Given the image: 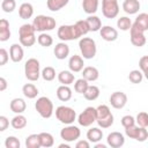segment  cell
Returning <instances> with one entry per match:
<instances>
[{
    "label": "cell",
    "mask_w": 148,
    "mask_h": 148,
    "mask_svg": "<svg viewBox=\"0 0 148 148\" xmlns=\"http://www.w3.org/2000/svg\"><path fill=\"white\" fill-rule=\"evenodd\" d=\"M53 53L57 59L64 60L69 56V46L65 42H60V43L56 44V46L53 49Z\"/></svg>",
    "instance_id": "18"
},
{
    "label": "cell",
    "mask_w": 148,
    "mask_h": 148,
    "mask_svg": "<svg viewBox=\"0 0 148 148\" xmlns=\"http://www.w3.org/2000/svg\"><path fill=\"white\" fill-rule=\"evenodd\" d=\"M9 108L12 110V112L18 114V113H23L27 109V103L23 98H20V97H16V98H13L9 103Z\"/></svg>",
    "instance_id": "20"
},
{
    "label": "cell",
    "mask_w": 148,
    "mask_h": 148,
    "mask_svg": "<svg viewBox=\"0 0 148 148\" xmlns=\"http://www.w3.org/2000/svg\"><path fill=\"white\" fill-rule=\"evenodd\" d=\"M135 124L140 127H148V114L145 111L139 112L135 117Z\"/></svg>",
    "instance_id": "42"
},
{
    "label": "cell",
    "mask_w": 148,
    "mask_h": 148,
    "mask_svg": "<svg viewBox=\"0 0 148 148\" xmlns=\"http://www.w3.org/2000/svg\"><path fill=\"white\" fill-rule=\"evenodd\" d=\"M139 67L142 72L143 75H148L147 74V69H148V56H142L140 59H139Z\"/></svg>",
    "instance_id": "47"
},
{
    "label": "cell",
    "mask_w": 148,
    "mask_h": 148,
    "mask_svg": "<svg viewBox=\"0 0 148 148\" xmlns=\"http://www.w3.org/2000/svg\"><path fill=\"white\" fill-rule=\"evenodd\" d=\"M24 74L29 81H37L40 76V64L36 58H29L24 64Z\"/></svg>",
    "instance_id": "6"
},
{
    "label": "cell",
    "mask_w": 148,
    "mask_h": 148,
    "mask_svg": "<svg viewBox=\"0 0 148 148\" xmlns=\"http://www.w3.org/2000/svg\"><path fill=\"white\" fill-rule=\"evenodd\" d=\"M9 126V119L6 116H0V132H3Z\"/></svg>",
    "instance_id": "50"
},
{
    "label": "cell",
    "mask_w": 148,
    "mask_h": 148,
    "mask_svg": "<svg viewBox=\"0 0 148 148\" xmlns=\"http://www.w3.org/2000/svg\"><path fill=\"white\" fill-rule=\"evenodd\" d=\"M106 143L111 148H120L125 143V138L120 132H111L106 136Z\"/></svg>",
    "instance_id": "14"
},
{
    "label": "cell",
    "mask_w": 148,
    "mask_h": 148,
    "mask_svg": "<svg viewBox=\"0 0 148 148\" xmlns=\"http://www.w3.org/2000/svg\"><path fill=\"white\" fill-rule=\"evenodd\" d=\"M79 49L83 59H92L96 56V42L90 37H82L79 40Z\"/></svg>",
    "instance_id": "4"
},
{
    "label": "cell",
    "mask_w": 148,
    "mask_h": 148,
    "mask_svg": "<svg viewBox=\"0 0 148 148\" xmlns=\"http://www.w3.org/2000/svg\"><path fill=\"white\" fill-rule=\"evenodd\" d=\"M88 86H89L88 81L84 80L83 77H81V79H77V80L75 81V83H74V90H75L77 94H82V95H83V92L86 91V89H87Z\"/></svg>",
    "instance_id": "41"
},
{
    "label": "cell",
    "mask_w": 148,
    "mask_h": 148,
    "mask_svg": "<svg viewBox=\"0 0 148 148\" xmlns=\"http://www.w3.org/2000/svg\"><path fill=\"white\" fill-rule=\"evenodd\" d=\"M102 14L106 18H114L119 14L118 0H102Z\"/></svg>",
    "instance_id": "11"
},
{
    "label": "cell",
    "mask_w": 148,
    "mask_h": 148,
    "mask_svg": "<svg viewBox=\"0 0 148 148\" xmlns=\"http://www.w3.org/2000/svg\"><path fill=\"white\" fill-rule=\"evenodd\" d=\"M27 123H28V120H27V118H25L22 113L16 114V116L13 117L12 120H10V125H12V127L15 128V130H22V128H24V127L27 126Z\"/></svg>",
    "instance_id": "31"
},
{
    "label": "cell",
    "mask_w": 148,
    "mask_h": 148,
    "mask_svg": "<svg viewBox=\"0 0 148 148\" xmlns=\"http://www.w3.org/2000/svg\"><path fill=\"white\" fill-rule=\"evenodd\" d=\"M25 147L27 148H39L40 142H39V136L38 134H30L25 138Z\"/></svg>",
    "instance_id": "36"
},
{
    "label": "cell",
    "mask_w": 148,
    "mask_h": 148,
    "mask_svg": "<svg viewBox=\"0 0 148 148\" xmlns=\"http://www.w3.org/2000/svg\"><path fill=\"white\" fill-rule=\"evenodd\" d=\"M75 147L76 148H89L90 147V142L88 140H79L75 143Z\"/></svg>",
    "instance_id": "51"
},
{
    "label": "cell",
    "mask_w": 148,
    "mask_h": 148,
    "mask_svg": "<svg viewBox=\"0 0 148 148\" xmlns=\"http://www.w3.org/2000/svg\"><path fill=\"white\" fill-rule=\"evenodd\" d=\"M99 35L106 42H114L118 38V30L111 25H103L99 29Z\"/></svg>",
    "instance_id": "15"
},
{
    "label": "cell",
    "mask_w": 148,
    "mask_h": 148,
    "mask_svg": "<svg viewBox=\"0 0 148 148\" xmlns=\"http://www.w3.org/2000/svg\"><path fill=\"white\" fill-rule=\"evenodd\" d=\"M64 147H65V148H69V146H68L67 143H60V145H59V148H64Z\"/></svg>",
    "instance_id": "54"
},
{
    "label": "cell",
    "mask_w": 148,
    "mask_h": 148,
    "mask_svg": "<svg viewBox=\"0 0 148 148\" xmlns=\"http://www.w3.org/2000/svg\"><path fill=\"white\" fill-rule=\"evenodd\" d=\"M75 25L77 27L80 34L83 36V35H87L89 32V28H88V24L86 22V20H79L75 22Z\"/></svg>",
    "instance_id": "46"
},
{
    "label": "cell",
    "mask_w": 148,
    "mask_h": 148,
    "mask_svg": "<svg viewBox=\"0 0 148 148\" xmlns=\"http://www.w3.org/2000/svg\"><path fill=\"white\" fill-rule=\"evenodd\" d=\"M16 8V1L15 0H3L1 2V9L5 13H13Z\"/></svg>",
    "instance_id": "43"
},
{
    "label": "cell",
    "mask_w": 148,
    "mask_h": 148,
    "mask_svg": "<svg viewBox=\"0 0 148 148\" xmlns=\"http://www.w3.org/2000/svg\"><path fill=\"white\" fill-rule=\"evenodd\" d=\"M120 123H121V125H123L124 128H125V127H128V126L134 125V124H135V118H134L133 116H131V114H126V116H124V117L121 118Z\"/></svg>",
    "instance_id": "48"
},
{
    "label": "cell",
    "mask_w": 148,
    "mask_h": 148,
    "mask_svg": "<svg viewBox=\"0 0 148 148\" xmlns=\"http://www.w3.org/2000/svg\"><path fill=\"white\" fill-rule=\"evenodd\" d=\"M22 92H23V95L27 98L32 99V98H36L37 97V95H38V88L34 83H25L22 87Z\"/></svg>",
    "instance_id": "30"
},
{
    "label": "cell",
    "mask_w": 148,
    "mask_h": 148,
    "mask_svg": "<svg viewBox=\"0 0 148 148\" xmlns=\"http://www.w3.org/2000/svg\"><path fill=\"white\" fill-rule=\"evenodd\" d=\"M141 5H140V1L139 0H124L123 2V9L126 14H130V15H133V14H136L140 9Z\"/></svg>",
    "instance_id": "21"
},
{
    "label": "cell",
    "mask_w": 148,
    "mask_h": 148,
    "mask_svg": "<svg viewBox=\"0 0 148 148\" xmlns=\"http://www.w3.org/2000/svg\"><path fill=\"white\" fill-rule=\"evenodd\" d=\"M99 0H82V8L83 12L88 15H94L98 10Z\"/></svg>",
    "instance_id": "22"
},
{
    "label": "cell",
    "mask_w": 148,
    "mask_h": 148,
    "mask_svg": "<svg viewBox=\"0 0 148 148\" xmlns=\"http://www.w3.org/2000/svg\"><path fill=\"white\" fill-rule=\"evenodd\" d=\"M125 134L130 139H134L136 141L143 142L148 139V131L147 127H140L138 125H132L128 127H125Z\"/></svg>",
    "instance_id": "8"
},
{
    "label": "cell",
    "mask_w": 148,
    "mask_h": 148,
    "mask_svg": "<svg viewBox=\"0 0 148 148\" xmlns=\"http://www.w3.org/2000/svg\"><path fill=\"white\" fill-rule=\"evenodd\" d=\"M128 80H130L132 83L138 84V83H140V82L143 80V74H142V72L139 71V69H133V71H131L130 74H128Z\"/></svg>",
    "instance_id": "40"
},
{
    "label": "cell",
    "mask_w": 148,
    "mask_h": 148,
    "mask_svg": "<svg viewBox=\"0 0 148 148\" xmlns=\"http://www.w3.org/2000/svg\"><path fill=\"white\" fill-rule=\"evenodd\" d=\"M95 148H106V145H103V143H98V142H96V143H95Z\"/></svg>",
    "instance_id": "53"
},
{
    "label": "cell",
    "mask_w": 148,
    "mask_h": 148,
    "mask_svg": "<svg viewBox=\"0 0 148 148\" xmlns=\"http://www.w3.org/2000/svg\"><path fill=\"white\" fill-rule=\"evenodd\" d=\"M134 24L138 25L140 29H142L145 32L148 30V14L147 13H140L134 21Z\"/></svg>",
    "instance_id": "34"
},
{
    "label": "cell",
    "mask_w": 148,
    "mask_h": 148,
    "mask_svg": "<svg viewBox=\"0 0 148 148\" xmlns=\"http://www.w3.org/2000/svg\"><path fill=\"white\" fill-rule=\"evenodd\" d=\"M35 29L32 27V24L29 23H24L18 29V39H20V44L22 46L25 47H31L35 43H36V36H35Z\"/></svg>",
    "instance_id": "1"
},
{
    "label": "cell",
    "mask_w": 148,
    "mask_h": 148,
    "mask_svg": "<svg viewBox=\"0 0 148 148\" xmlns=\"http://www.w3.org/2000/svg\"><path fill=\"white\" fill-rule=\"evenodd\" d=\"M95 121H96V108L88 106L77 116V123L83 127H88L92 125Z\"/></svg>",
    "instance_id": "10"
},
{
    "label": "cell",
    "mask_w": 148,
    "mask_h": 148,
    "mask_svg": "<svg viewBox=\"0 0 148 148\" xmlns=\"http://www.w3.org/2000/svg\"><path fill=\"white\" fill-rule=\"evenodd\" d=\"M113 121H114V118H113V114L112 113L109 117H106V118L96 120V123L98 124V126L101 128H109V127H111L113 125Z\"/></svg>",
    "instance_id": "44"
},
{
    "label": "cell",
    "mask_w": 148,
    "mask_h": 148,
    "mask_svg": "<svg viewBox=\"0 0 148 148\" xmlns=\"http://www.w3.org/2000/svg\"><path fill=\"white\" fill-rule=\"evenodd\" d=\"M56 117L61 124L69 125V124H73L74 120L76 119V112L71 106L60 105L56 109Z\"/></svg>",
    "instance_id": "7"
},
{
    "label": "cell",
    "mask_w": 148,
    "mask_h": 148,
    "mask_svg": "<svg viewBox=\"0 0 148 148\" xmlns=\"http://www.w3.org/2000/svg\"><path fill=\"white\" fill-rule=\"evenodd\" d=\"M109 101H110V104H111V106L113 109L119 110V109H123L126 105L127 95L125 92H123V91H114V92L111 94Z\"/></svg>",
    "instance_id": "13"
},
{
    "label": "cell",
    "mask_w": 148,
    "mask_h": 148,
    "mask_svg": "<svg viewBox=\"0 0 148 148\" xmlns=\"http://www.w3.org/2000/svg\"><path fill=\"white\" fill-rule=\"evenodd\" d=\"M111 114V111H110V108L105 104H101L96 108V120L98 119H103V118H106Z\"/></svg>",
    "instance_id": "38"
},
{
    "label": "cell",
    "mask_w": 148,
    "mask_h": 148,
    "mask_svg": "<svg viewBox=\"0 0 148 148\" xmlns=\"http://www.w3.org/2000/svg\"><path fill=\"white\" fill-rule=\"evenodd\" d=\"M130 38H131V43L136 47L143 46L147 42L145 31L142 29H140L138 25H135L134 23H132V25L130 28Z\"/></svg>",
    "instance_id": "9"
},
{
    "label": "cell",
    "mask_w": 148,
    "mask_h": 148,
    "mask_svg": "<svg viewBox=\"0 0 148 148\" xmlns=\"http://www.w3.org/2000/svg\"><path fill=\"white\" fill-rule=\"evenodd\" d=\"M83 58L81 56H77V54H74L69 58L68 60V68L71 72L73 73H79L83 69Z\"/></svg>",
    "instance_id": "17"
},
{
    "label": "cell",
    "mask_w": 148,
    "mask_h": 148,
    "mask_svg": "<svg viewBox=\"0 0 148 148\" xmlns=\"http://www.w3.org/2000/svg\"><path fill=\"white\" fill-rule=\"evenodd\" d=\"M7 87H8V82H7V80H6L5 77L0 76V91L6 90V89H7Z\"/></svg>",
    "instance_id": "52"
},
{
    "label": "cell",
    "mask_w": 148,
    "mask_h": 148,
    "mask_svg": "<svg viewBox=\"0 0 148 148\" xmlns=\"http://www.w3.org/2000/svg\"><path fill=\"white\" fill-rule=\"evenodd\" d=\"M35 109L39 113V116L44 119L50 118L53 114V111H54L52 101L46 96H42V97L37 98V101L35 103Z\"/></svg>",
    "instance_id": "5"
},
{
    "label": "cell",
    "mask_w": 148,
    "mask_h": 148,
    "mask_svg": "<svg viewBox=\"0 0 148 148\" xmlns=\"http://www.w3.org/2000/svg\"><path fill=\"white\" fill-rule=\"evenodd\" d=\"M39 136V142H40V147L44 148H50L54 145V138L51 133L49 132H40L38 133Z\"/></svg>",
    "instance_id": "27"
},
{
    "label": "cell",
    "mask_w": 148,
    "mask_h": 148,
    "mask_svg": "<svg viewBox=\"0 0 148 148\" xmlns=\"http://www.w3.org/2000/svg\"><path fill=\"white\" fill-rule=\"evenodd\" d=\"M37 42H38V44L40 46L49 47V46H51L53 44V38H52L51 35H49L46 32H40L39 36L37 37Z\"/></svg>",
    "instance_id": "35"
},
{
    "label": "cell",
    "mask_w": 148,
    "mask_h": 148,
    "mask_svg": "<svg viewBox=\"0 0 148 148\" xmlns=\"http://www.w3.org/2000/svg\"><path fill=\"white\" fill-rule=\"evenodd\" d=\"M9 60V53L7 52L6 49L0 47V66H3L8 62Z\"/></svg>",
    "instance_id": "49"
},
{
    "label": "cell",
    "mask_w": 148,
    "mask_h": 148,
    "mask_svg": "<svg viewBox=\"0 0 148 148\" xmlns=\"http://www.w3.org/2000/svg\"><path fill=\"white\" fill-rule=\"evenodd\" d=\"M24 57V51L21 44H13L9 49V58L13 62H20L22 61Z\"/></svg>",
    "instance_id": "16"
},
{
    "label": "cell",
    "mask_w": 148,
    "mask_h": 148,
    "mask_svg": "<svg viewBox=\"0 0 148 148\" xmlns=\"http://www.w3.org/2000/svg\"><path fill=\"white\" fill-rule=\"evenodd\" d=\"M32 27L35 29V31L38 32H46V31H51L56 28V20L52 16H47V15H37L34 21H32Z\"/></svg>",
    "instance_id": "2"
},
{
    "label": "cell",
    "mask_w": 148,
    "mask_h": 148,
    "mask_svg": "<svg viewBox=\"0 0 148 148\" xmlns=\"http://www.w3.org/2000/svg\"><path fill=\"white\" fill-rule=\"evenodd\" d=\"M18 15L22 20H28L34 15V7L29 2H23L18 7Z\"/></svg>",
    "instance_id": "26"
},
{
    "label": "cell",
    "mask_w": 148,
    "mask_h": 148,
    "mask_svg": "<svg viewBox=\"0 0 148 148\" xmlns=\"http://www.w3.org/2000/svg\"><path fill=\"white\" fill-rule=\"evenodd\" d=\"M68 2L69 0H47L46 6L51 12H58L61 8H64Z\"/></svg>",
    "instance_id": "33"
},
{
    "label": "cell",
    "mask_w": 148,
    "mask_h": 148,
    "mask_svg": "<svg viewBox=\"0 0 148 148\" xmlns=\"http://www.w3.org/2000/svg\"><path fill=\"white\" fill-rule=\"evenodd\" d=\"M132 25V21L130 17L127 16H120L118 20H117V27L121 30V31H128Z\"/></svg>",
    "instance_id": "39"
},
{
    "label": "cell",
    "mask_w": 148,
    "mask_h": 148,
    "mask_svg": "<svg viewBox=\"0 0 148 148\" xmlns=\"http://www.w3.org/2000/svg\"><path fill=\"white\" fill-rule=\"evenodd\" d=\"M82 77L88 82H94L99 77V72L94 66H87L82 69Z\"/></svg>",
    "instance_id": "19"
},
{
    "label": "cell",
    "mask_w": 148,
    "mask_h": 148,
    "mask_svg": "<svg viewBox=\"0 0 148 148\" xmlns=\"http://www.w3.org/2000/svg\"><path fill=\"white\" fill-rule=\"evenodd\" d=\"M57 36L61 42H68V40H75L79 39L82 35L80 34L77 27L74 24H62L58 28Z\"/></svg>",
    "instance_id": "3"
},
{
    "label": "cell",
    "mask_w": 148,
    "mask_h": 148,
    "mask_svg": "<svg viewBox=\"0 0 148 148\" xmlns=\"http://www.w3.org/2000/svg\"><path fill=\"white\" fill-rule=\"evenodd\" d=\"M72 89L68 87V86H65V84H61L58 87L57 89V97L61 101V102H67L72 98Z\"/></svg>",
    "instance_id": "24"
},
{
    "label": "cell",
    "mask_w": 148,
    "mask_h": 148,
    "mask_svg": "<svg viewBox=\"0 0 148 148\" xmlns=\"http://www.w3.org/2000/svg\"><path fill=\"white\" fill-rule=\"evenodd\" d=\"M10 38V27L6 18H0V42H7Z\"/></svg>",
    "instance_id": "23"
},
{
    "label": "cell",
    "mask_w": 148,
    "mask_h": 148,
    "mask_svg": "<svg viewBox=\"0 0 148 148\" xmlns=\"http://www.w3.org/2000/svg\"><path fill=\"white\" fill-rule=\"evenodd\" d=\"M81 135V131L77 126H74L72 124L65 126L60 131V138L66 142H73L76 141Z\"/></svg>",
    "instance_id": "12"
},
{
    "label": "cell",
    "mask_w": 148,
    "mask_h": 148,
    "mask_svg": "<svg viewBox=\"0 0 148 148\" xmlns=\"http://www.w3.org/2000/svg\"><path fill=\"white\" fill-rule=\"evenodd\" d=\"M74 80H75V76H74L73 72H71V71H61L58 74V81L61 84L69 86L71 83L74 82Z\"/></svg>",
    "instance_id": "29"
},
{
    "label": "cell",
    "mask_w": 148,
    "mask_h": 148,
    "mask_svg": "<svg viewBox=\"0 0 148 148\" xmlns=\"http://www.w3.org/2000/svg\"><path fill=\"white\" fill-rule=\"evenodd\" d=\"M102 138H103V131L99 127H91L87 132V139L89 142H92V143L99 142Z\"/></svg>",
    "instance_id": "25"
},
{
    "label": "cell",
    "mask_w": 148,
    "mask_h": 148,
    "mask_svg": "<svg viewBox=\"0 0 148 148\" xmlns=\"http://www.w3.org/2000/svg\"><path fill=\"white\" fill-rule=\"evenodd\" d=\"M99 88L97 87V86H88L87 87V89H86V91L83 92V96H84V98L87 99V101H95V99H97L98 98V96H99Z\"/></svg>",
    "instance_id": "32"
},
{
    "label": "cell",
    "mask_w": 148,
    "mask_h": 148,
    "mask_svg": "<svg viewBox=\"0 0 148 148\" xmlns=\"http://www.w3.org/2000/svg\"><path fill=\"white\" fill-rule=\"evenodd\" d=\"M40 76L45 80V81H53L56 79V69L51 66H46L42 69L40 72Z\"/></svg>",
    "instance_id": "37"
},
{
    "label": "cell",
    "mask_w": 148,
    "mask_h": 148,
    "mask_svg": "<svg viewBox=\"0 0 148 148\" xmlns=\"http://www.w3.org/2000/svg\"><path fill=\"white\" fill-rule=\"evenodd\" d=\"M86 22L88 24V28H89V31H99L101 27H102V21L98 16L96 15H89L87 18H86Z\"/></svg>",
    "instance_id": "28"
},
{
    "label": "cell",
    "mask_w": 148,
    "mask_h": 148,
    "mask_svg": "<svg viewBox=\"0 0 148 148\" xmlns=\"http://www.w3.org/2000/svg\"><path fill=\"white\" fill-rule=\"evenodd\" d=\"M20 146H21L20 140L14 135L7 136L5 140V147L6 148H20Z\"/></svg>",
    "instance_id": "45"
}]
</instances>
